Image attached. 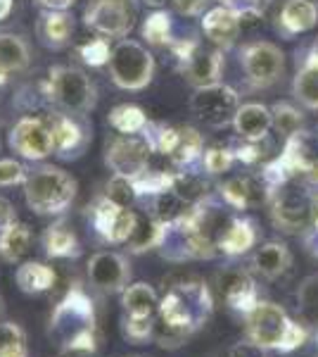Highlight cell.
I'll list each match as a JSON object with an SVG mask.
<instances>
[{"label":"cell","instance_id":"6da1fadb","mask_svg":"<svg viewBox=\"0 0 318 357\" xmlns=\"http://www.w3.org/2000/svg\"><path fill=\"white\" fill-rule=\"evenodd\" d=\"M48 333L60 345V357H95L100 343L95 307L81 286L69 289L55 305Z\"/></svg>","mask_w":318,"mask_h":357},{"label":"cell","instance_id":"7a4b0ae2","mask_svg":"<svg viewBox=\"0 0 318 357\" xmlns=\"http://www.w3.org/2000/svg\"><path fill=\"white\" fill-rule=\"evenodd\" d=\"M212 312L214 298L207 284H202L200 279H181L176 284H169L164 298H159L157 321L181 333L188 341L209 321Z\"/></svg>","mask_w":318,"mask_h":357},{"label":"cell","instance_id":"3957f363","mask_svg":"<svg viewBox=\"0 0 318 357\" xmlns=\"http://www.w3.org/2000/svg\"><path fill=\"white\" fill-rule=\"evenodd\" d=\"M247 341L262 350H280L292 353L306 343V329L287 317L285 310L276 303H257L247 312Z\"/></svg>","mask_w":318,"mask_h":357},{"label":"cell","instance_id":"277c9868","mask_svg":"<svg viewBox=\"0 0 318 357\" xmlns=\"http://www.w3.org/2000/svg\"><path fill=\"white\" fill-rule=\"evenodd\" d=\"M24 195L36 215H62L77 195V181L57 167H40L26 176Z\"/></svg>","mask_w":318,"mask_h":357},{"label":"cell","instance_id":"5b68a950","mask_svg":"<svg viewBox=\"0 0 318 357\" xmlns=\"http://www.w3.org/2000/svg\"><path fill=\"white\" fill-rule=\"evenodd\" d=\"M109 74H112L114 84L126 91L145 89L152 82L154 60L141 43L121 41L109 53Z\"/></svg>","mask_w":318,"mask_h":357},{"label":"cell","instance_id":"8992f818","mask_svg":"<svg viewBox=\"0 0 318 357\" xmlns=\"http://www.w3.org/2000/svg\"><path fill=\"white\" fill-rule=\"evenodd\" d=\"M136 15V0H90L86 8V24L105 36H126Z\"/></svg>","mask_w":318,"mask_h":357},{"label":"cell","instance_id":"52a82bcc","mask_svg":"<svg viewBox=\"0 0 318 357\" xmlns=\"http://www.w3.org/2000/svg\"><path fill=\"white\" fill-rule=\"evenodd\" d=\"M53 98L69 112H86L93 107V84L77 67H55L50 72Z\"/></svg>","mask_w":318,"mask_h":357},{"label":"cell","instance_id":"ba28073f","mask_svg":"<svg viewBox=\"0 0 318 357\" xmlns=\"http://www.w3.org/2000/svg\"><path fill=\"white\" fill-rule=\"evenodd\" d=\"M190 107L207 124L223 126L238 112V96H235L233 89L221 84L202 86V89H198V93L193 96V100H190Z\"/></svg>","mask_w":318,"mask_h":357},{"label":"cell","instance_id":"9c48e42d","mask_svg":"<svg viewBox=\"0 0 318 357\" xmlns=\"http://www.w3.org/2000/svg\"><path fill=\"white\" fill-rule=\"evenodd\" d=\"M136 224V212H131L129 207L114 205L107 195L93 205V227L107 243H129Z\"/></svg>","mask_w":318,"mask_h":357},{"label":"cell","instance_id":"30bf717a","mask_svg":"<svg viewBox=\"0 0 318 357\" xmlns=\"http://www.w3.org/2000/svg\"><path fill=\"white\" fill-rule=\"evenodd\" d=\"M150 143L133 136H121L109 143L107 148V165L114 169V174L136 178L150 167Z\"/></svg>","mask_w":318,"mask_h":357},{"label":"cell","instance_id":"8fae6325","mask_svg":"<svg viewBox=\"0 0 318 357\" xmlns=\"http://www.w3.org/2000/svg\"><path fill=\"white\" fill-rule=\"evenodd\" d=\"M88 279L95 289L105 293H119L126 289L131 279V267L124 255L112 250L95 252L88 260Z\"/></svg>","mask_w":318,"mask_h":357},{"label":"cell","instance_id":"7c38bea8","mask_svg":"<svg viewBox=\"0 0 318 357\" xmlns=\"http://www.w3.org/2000/svg\"><path fill=\"white\" fill-rule=\"evenodd\" d=\"M10 146L26 160H43L55 151L48 124L31 117H24L15 124L13 134H10Z\"/></svg>","mask_w":318,"mask_h":357},{"label":"cell","instance_id":"4fadbf2b","mask_svg":"<svg viewBox=\"0 0 318 357\" xmlns=\"http://www.w3.org/2000/svg\"><path fill=\"white\" fill-rule=\"evenodd\" d=\"M242 67L254 86H269L283 72V53L273 43H252L250 48H245Z\"/></svg>","mask_w":318,"mask_h":357},{"label":"cell","instance_id":"5bb4252c","mask_svg":"<svg viewBox=\"0 0 318 357\" xmlns=\"http://www.w3.org/2000/svg\"><path fill=\"white\" fill-rule=\"evenodd\" d=\"M218 291H221V298L225 301L230 310L235 312H252L259 303V293H257V284L247 272L242 269H228V272L218 274Z\"/></svg>","mask_w":318,"mask_h":357},{"label":"cell","instance_id":"9a60e30c","mask_svg":"<svg viewBox=\"0 0 318 357\" xmlns=\"http://www.w3.org/2000/svg\"><path fill=\"white\" fill-rule=\"evenodd\" d=\"M316 200L299 191H285L278 195L273 205V217L285 231H299V229L314 224Z\"/></svg>","mask_w":318,"mask_h":357},{"label":"cell","instance_id":"2e32d148","mask_svg":"<svg viewBox=\"0 0 318 357\" xmlns=\"http://www.w3.org/2000/svg\"><path fill=\"white\" fill-rule=\"evenodd\" d=\"M202 29H205V33L214 43L230 45L240 31L238 13L230 8H214L205 15V20H202Z\"/></svg>","mask_w":318,"mask_h":357},{"label":"cell","instance_id":"e0dca14e","mask_svg":"<svg viewBox=\"0 0 318 357\" xmlns=\"http://www.w3.org/2000/svg\"><path fill=\"white\" fill-rule=\"evenodd\" d=\"M233 124H235V131L247 138V141H259V138L266 136V131L271 129L273 124V117L271 112L266 110L264 105H257V102H250V105H242L238 107L233 117Z\"/></svg>","mask_w":318,"mask_h":357},{"label":"cell","instance_id":"ac0fdd59","mask_svg":"<svg viewBox=\"0 0 318 357\" xmlns=\"http://www.w3.org/2000/svg\"><path fill=\"white\" fill-rule=\"evenodd\" d=\"M121 305L126 317H157L159 296L150 284H133L121 291Z\"/></svg>","mask_w":318,"mask_h":357},{"label":"cell","instance_id":"d6986e66","mask_svg":"<svg viewBox=\"0 0 318 357\" xmlns=\"http://www.w3.org/2000/svg\"><path fill=\"white\" fill-rule=\"evenodd\" d=\"M55 269L43 262H24L15 274L17 286L26 296H38V293L50 291L55 286Z\"/></svg>","mask_w":318,"mask_h":357},{"label":"cell","instance_id":"ffe728a7","mask_svg":"<svg viewBox=\"0 0 318 357\" xmlns=\"http://www.w3.org/2000/svg\"><path fill=\"white\" fill-rule=\"evenodd\" d=\"M252 264L266 279H276L292 264V255L283 243H266L254 252Z\"/></svg>","mask_w":318,"mask_h":357},{"label":"cell","instance_id":"44dd1931","mask_svg":"<svg viewBox=\"0 0 318 357\" xmlns=\"http://www.w3.org/2000/svg\"><path fill=\"white\" fill-rule=\"evenodd\" d=\"M254 241H257V234H254V227L250 222L230 220L225 231L218 236L216 248L218 252H225V255H242L254 245Z\"/></svg>","mask_w":318,"mask_h":357},{"label":"cell","instance_id":"7402d4cb","mask_svg":"<svg viewBox=\"0 0 318 357\" xmlns=\"http://www.w3.org/2000/svg\"><path fill=\"white\" fill-rule=\"evenodd\" d=\"M43 248H45V255L55 257V260L77 257L81 252L77 236H74V231L65 222H57L53 227H48V231L43 234Z\"/></svg>","mask_w":318,"mask_h":357},{"label":"cell","instance_id":"603a6c76","mask_svg":"<svg viewBox=\"0 0 318 357\" xmlns=\"http://www.w3.org/2000/svg\"><path fill=\"white\" fill-rule=\"evenodd\" d=\"M221 195L225 198V203L233 207H250L264 200L262 183H257L250 176H235L225 181L221 186Z\"/></svg>","mask_w":318,"mask_h":357},{"label":"cell","instance_id":"cb8c5ba5","mask_svg":"<svg viewBox=\"0 0 318 357\" xmlns=\"http://www.w3.org/2000/svg\"><path fill=\"white\" fill-rule=\"evenodd\" d=\"M29 245H31V231L26 224L13 222L0 234V255L8 262H19L29 252Z\"/></svg>","mask_w":318,"mask_h":357},{"label":"cell","instance_id":"d4e9b609","mask_svg":"<svg viewBox=\"0 0 318 357\" xmlns=\"http://www.w3.org/2000/svg\"><path fill=\"white\" fill-rule=\"evenodd\" d=\"M221 72V55L218 53H198L188 60V79L198 89L216 84Z\"/></svg>","mask_w":318,"mask_h":357},{"label":"cell","instance_id":"484cf974","mask_svg":"<svg viewBox=\"0 0 318 357\" xmlns=\"http://www.w3.org/2000/svg\"><path fill=\"white\" fill-rule=\"evenodd\" d=\"M283 24H285L287 31H306L316 24L318 13H316V5L311 0H287L285 8H283Z\"/></svg>","mask_w":318,"mask_h":357},{"label":"cell","instance_id":"4316f807","mask_svg":"<svg viewBox=\"0 0 318 357\" xmlns=\"http://www.w3.org/2000/svg\"><path fill=\"white\" fill-rule=\"evenodd\" d=\"M48 129H50V136H53V148L60 153H69V151H77L81 146V134L79 124L72 122V117H62L57 114L48 122Z\"/></svg>","mask_w":318,"mask_h":357},{"label":"cell","instance_id":"83f0119b","mask_svg":"<svg viewBox=\"0 0 318 357\" xmlns=\"http://www.w3.org/2000/svg\"><path fill=\"white\" fill-rule=\"evenodd\" d=\"M29 65V48L19 36L0 33V69L3 72H19Z\"/></svg>","mask_w":318,"mask_h":357},{"label":"cell","instance_id":"f1b7e54d","mask_svg":"<svg viewBox=\"0 0 318 357\" xmlns=\"http://www.w3.org/2000/svg\"><path fill=\"white\" fill-rule=\"evenodd\" d=\"M202 153V136L190 126H183L176 134V143H173L169 158L176 165H188L193 160H198V155Z\"/></svg>","mask_w":318,"mask_h":357},{"label":"cell","instance_id":"f546056e","mask_svg":"<svg viewBox=\"0 0 318 357\" xmlns=\"http://www.w3.org/2000/svg\"><path fill=\"white\" fill-rule=\"evenodd\" d=\"M0 357H29L26 333L15 321L0 324Z\"/></svg>","mask_w":318,"mask_h":357},{"label":"cell","instance_id":"4dcf8cb0","mask_svg":"<svg viewBox=\"0 0 318 357\" xmlns=\"http://www.w3.org/2000/svg\"><path fill=\"white\" fill-rule=\"evenodd\" d=\"M159 236H161V222L148 220V217H138V224L133 229L131 238H129V245L133 252H143V250H150V248H157L159 243Z\"/></svg>","mask_w":318,"mask_h":357},{"label":"cell","instance_id":"1f68e13d","mask_svg":"<svg viewBox=\"0 0 318 357\" xmlns=\"http://www.w3.org/2000/svg\"><path fill=\"white\" fill-rule=\"evenodd\" d=\"M294 96L309 107H318V62H306V67L294 79Z\"/></svg>","mask_w":318,"mask_h":357},{"label":"cell","instance_id":"d6a6232c","mask_svg":"<svg viewBox=\"0 0 318 357\" xmlns=\"http://www.w3.org/2000/svg\"><path fill=\"white\" fill-rule=\"evenodd\" d=\"M171 188L176 191V195L186 205L200 203V200L207 195L205 178L198 176V174H190V172H186V174H176V176H173V186Z\"/></svg>","mask_w":318,"mask_h":357},{"label":"cell","instance_id":"836d02e7","mask_svg":"<svg viewBox=\"0 0 318 357\" xmlns=\"http://www.w3.org/2000/svg\"><path fill=\"white\" fill-rule=\"evenodd\" d=\"M109 124L114 126L121 134H136L145 126V114L141 107L133 105H119L117 110L109 114Z\"/></svg>","mask_w":318,"mask_h":357},{"label":"cell","instance_id":"e575fe53","mask_svg":"<svg viewBox=\"0 0 318 357\" xmlns=\"http://www.w3.org/2000/svg\"><path fill=\"white\" fill-rule=\"evenodd\" d=\"M297 305L306 319L318 321V274H311L299 284Z\"/></svg>","mask_w":318,"mask_h":357},{"label":"cell","instance_id":"d590c367","mask_svg":"<svg viewBox=\"0 0 318 357\" xmlns=\"http://www.w3.org/2000/svg\"><path fill=\"white\" fill-rule=\"evenodd\" d=\"M154 324H157V317H126L121 319L124 326V336L131 343H145L148 338H152Z\"/></svg>","mask_w":318,"mask_h":357},{"label":"cell","instance_id":"8d00e7d4","mask_svg":"<svg viewBox=\"0 0 318 357\" xmlns=\"http://www.w3.org/2000/svg\"><path fill=\"white\" fill-rule=\"evenodd\" d=\"M107 198L112 200L114 205H119V207H131L133 203H136V198H138V191H136V183H133V178L114 174L112 181L107 183Z\"/></svg>","mask_w":318,"mask_h":357},{"label":"cell","instance_id":"74e56055","mask_svg":"<svg viewBox=\"0 0 318 357\" xmlns=\"http://www.w3.org/2000/svg\"><path fill=\"white\" fill-rule=\"evenodd\" d=\"M45 36H48V41L53 45H62L67 43V38L72 36L74 31V22L72 17L65 15V13H53L45 17Z\"/></svg>","mask_w":318,"mask_h":357},{"label":"cell","instance_id":"f35d334b","mask_svg":"<svg viewBox=\"0 0 318 357\" xmlns=\"http://www.w3.org/2000/svg\"><path fill=\"white\" fill-rule=\"evenodd\" d=\"M169 29H171V17L166 13H154L148 17L145 26H143V36L150 43H164L169 41Z\"/></svg>","mask_w":318,"mask_h":357},{"label":"cell","instance_id":"ab89813d","mask_svg":"<svg viewBox=\"0 0 318 357\" xmlns=\"http://www.w3.org/2000/svg\"><path fill=\"white\" fill-rule=\"evenodd\" d=\"M271 117H273V124L276 129L280 131V134H287V136H294L299 129V122H302V117H299V112L294 110V107L285 105V102H280V105L273 107V112H271Z\"/></svg>","mask_w":318,"mask_h":357},{"label":"cell","instance_id":"60d3db41","mask_svg":"<svg viewBox=\"0 0 318 357\" xmlns=\"http://www.w3.org/2000/svg\"><path fill=\"white\" fill-rule=\"evenodd\" d=\"M233 151H228V148H209V151L205 153V169L209 172V174H221V172L230 169V165H233Z\"/></svg>","mask_w":318,"mask_h":357},{"label":"cell","instance_id":"b9f144b4","mask_svg":"<svg viewBox=\"0 0 318 357\" xmlns=\"http://www.w3.org/2000/svg\"><path fill=\"white\" fill-rule=\"evenodd\" d=\"M79 53L84 57V62H88V65H93V67H100V65H105V62H109V48L102 38H95V41L86 43Z\"/></svg>","mask_w":318,"mask_h":357},{"label":"cell","instance_id":"7bdbcfd3","mask_svg":"<svg viewBox=\"0 0 318 357\" xmlns=\"http://www.w3.org/2000/svg\"><path fill=\"white\" fill-rule=\"evenodd\" d=\"M24 181V167L15 160H0V186H13Z\"/></svg>","mask_w":318,"mask_h":357},{"label":"cell","instance_id":"ee69618b","mask_svg":"<svg viewBox=\"0 0 318 357\" xmlns=\"http://www.w3.org/2000/svg\"><path fill=\"white\" fill-rule=\"evenodd\" d=\"M13 222H15V210H13V205H10V200L0 198V234H3L5 229H8Z\"/></svg>","mask_w":318,"mask_h":357},{"label":"cell","instance_id":"f6af8a7d","mask_svg":"<svg viewBox=\"0 0 318 357\" xmlns=\"http://www.w3.org/2000/svg\"><path fill=\"white\" fill-rule=\"evenodd\" d=\"M205 3L207 0H176L178 10H181V13H188V15H195Z\"/></svg>","mask_w":318,"mask_h":357},{"label":"cell","instance_id":"bcb514c9","mask_svg":"<svg viewBox=\"0 0 318 357\" xmlns=\"http://www.w3.org/2000/svg\"><path fill=\"white\" fill-rule=\"evenodd\" d=\"M40 5H45V8L50 10H67L69 5H74L77 0H38Z\"/></svg>","mask_w":318,"mask_h":357},{"label":"cell","instance_id":"7dc6e473","mask_svg":"<svg viewBox=\"0 0 318 357\" xmlns=\"http://www.w3.org/2000/svg\"><path fill=\"white\" fill-rule=\"evenodd\" d=\"M306 248H309V250L318 257V229L316 227H314V231L306 236Z\"/></svg>","mask_w":318,"mask_h":357},{"label":"cell","instance_id":"c3c4849f","mask_svg":"<svg viewBox=\"0 0 318 357\" xmlns=\"http://www.w3.org/2000/svg\"><path fill=\"white\" fill-rule=\"evenodd\" d=\"M10 10H13V0H0V20H5Z\"/></svg>","mask_w":318,"mask_h":357},{"label":"cell","instance_id":"681fc988","mask_svg":"<svg viewBox=\"0 0 318 357\" xmlns=\"http://www.w3.org/2000/svg\"><path fill=\"white\" fill-rule=\"evenodd\" d=\"M230 8H238V5H242V0H228Z\"/></svg>","mask_w":318,"mask_h":357},{"label":"cell","instance_id":"f907efd6","mask_svg":"<svg viewBox=\"0 0 318 357\" xmlns=\"http://www.w3.org/2000/svg\"><path fill=\"white\" fill-rule=\"evenodd\" d=\"M148 5H161V3H166V0H145Z\"/></svg>","mask_w":318,"mask_h":357},{"label":"cell","instance_id":"816d5d0a","mask_svg":"<svg viewBox=\"0 0 318 357\" xmlns=\"http://www.w3.org/2000/svg\"><path fill=\"white\" fill-rule=\"evenodd\" d=\"M5 74H8V72H3V69H0V84L5 82Z\"/></svg>","mask_w":318,"mask_h":357},{"label":"cell","instance_id":"f5cc1de1","mask_svg":"<svg viewBox=\"0 0 318 357\" xmlns=\"http://www.w3.org/2000/svg\"><path fill=\"white\" fill-rule=\"evenodd\" d=\"M311 3H318V0H311Z\"/></svg>","mask_w":318,"mask_h":357}]
</instances>
